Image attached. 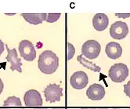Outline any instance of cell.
<instances>
[{
  "instance_id": "obj_1",
  "label": "cell",
  "mask_w": 130,
  "mask_h": 109,
  "mask_svg": "<svg viewBox=\"0 0 130 109\" xmlns=\"http://www.w3.org/2000/svg\"><path fill=\"white\" fill-rule=\"evenodd\" d=\"M38 65L40 71L46 75H51L59 67V58L51 50H45L39 56Z\"/></svg>"
},
{
  "instance_id": "obj_2",
  "label": "cell",
  "mask_w": 130,
  "mask_h": 109,
  "mask_svg": "<svg viewBox=\"0 0 130 109\" xmlns=\"http://www.w3.org/2000/svg\"><path fill=\"white\" fill-rule=\"evenodd\" d=\"M108 76L115 83H122L128 76V68L125 64H115L109 69Z\"/></svg>"
},
{
  "instance_id": "obj_3",
  "label": "cell",
  "mask_w": 130,
  "mask_h": 109,
  "mask_svg": "<svg viewBox=\"0 0 130 109\" xmlns=\"http://www.w3.org/2000/svg\"><path fill=\"white\" fill-rule=\"evenodd\" d=\"M101 50L100 44L96 40H88L82 46V53L87 59L93 60L98 57Z\"/></svg>"
},
{
  "instance_id": "obj_4",
  "label": "cell",
  "mask_w": 130,
  "mask_h": 109,
  "mask_svg": "<svg viewBox=\"0 0 130 109\" xmlns=\"http://www.w3.org/2000/svg\"><path fill=\"white\" fill-rule=\"evenodd\" d=\"M20 54L23 59L27 61H33L36 57V51L35 46L29 40H22L18 46Z\"/></svg>"
},
{
  "instance_id": "obj_5",
  "label": "cell",
  "mask_w": 130,
  "mask_h": 109,
  "mask_svg": "<svg viewBox=\"0 0 130 109\" xmlns=\"http://www.w3.org/2000/svg\"><path fill=\"white\" fill-rule=\"evenodd\" d=\"M45 101L49 103L60 101L63 96V89L57 84H50L44 89Z\"/></svg>"
},
{
  "instance_id": "obj_6",
  "label": "cell",
  "mask_w": 130,
  "mask_h": 109,
  "mask_svg": "<svg viewBox=\"0 0 130 109\" xmlns=\"http://www.w3.org/2000/svg\"><path fill=\"white\" fill-rule=\"evenodd\" d=\"M128 33V27L125 22L116 21L110 28V35L115 39H125Z\"/></svg>"
},
{
  "instance_id": "obj_7",
  "label": "cell",
  "mask_w": 130,
  "mask_h": 109,
  "mask_svg": "<svg viewBox=\"0 0 130 109\" xmlns=\"http://www.w3.org/2000/svg\"><path fill=\"white\" fill-rule=\"evenodd\" d=\"M89 83V78L86 72L82 71H75L70 78V84L75 89H84Z\"/></svg>"
},
{
  "instance_id": "obj_8",
  "label": "cell",
  "mask_w": 130,
  "mask_h": 109,
  "mask_svg": "<svg viewBox=\"0 0 130 109\" xmlns=\"http://www.w3.org/2000/svg\"><path fill=\"white\" fill-rule=\"evenodd\" d=\"M24 101L27 107H40L42 104V98L38 90L30 89L24 94Z\"/></svg>"
},
{
  "instance_id": "obj_9",
  "label": "cell",
  "mask_w": 130,
  "mask_h": 109,
  "mask_svg": "<svg viewBox=\"0 0 130 109\" xmlns=\"http://www.w3.org/2000/svg\"><path fill=\"white\" fill-rule=\"evenodd\" d=\"M6 46V50H7V56L6 57V60L8 62L10 63V70L11 71H17L19 73H21L22 72V69H21V60L17 56V53L16 49H9L8 46Z\"/></svg>"
},
{
  "instance_id": "obj_10",
  "label": "cell",
  "mask_w": 130,
  "mask_h": 109,
  "mask_svg": "<svg viewBox=\"0 0 130 109\" xmlns=\"http://www.w3.org/2000/svg\"><path fill=\"white\" fill-rule=\"evenodd\" d=\"M86 96L92 101H100L105 96V89L100 84L94 83L86 90Z\"/></svg>"
},
{
  "instance_id": "obj_11",
  "label": "cell",
  "mask_w": 130,
  "mask_h": 109,
  "mask_svg": "<svg viewBox=\"0 0 130 109\" xmlns=\"http://www.w3.org/2000/svg\"><path fill=\"white\" fill-rule=\"evenodd\" d=\"M105 52L107 56L111 60L118 59L122 54V48L121 45L115 42H110L107 44Z\"/></svg>"
},
{
  "instance_id": "obj_12",
  "label": "cell",
  "mask_w": 130,
  "mask_h": 109,
  "mask_svg": "<svg viewBox=\"0 0 130 109\" xmlns=\"http://www.w3.org/2000/svg\"><path fill=\"white\" fill-rule=\"evenodd\" d=\"M108 24L109 19L107 16L104 13H96L92 18L93 28L98 32L104 31L108 27Z\"/></svg>"
},
{
  "instance_id": "obj_13",
  "label": "cell",
  "mask_w": 130,
  "mask_h": 109,
  "mask_svg": "<svg viewBox=\"0 0 130 109\" xmlns=\"http://www.w3.org/2000/svg\"><path fill=\"white\" fill-rule=\"evenodd\" d=\"M24 19L31 24L37 25L42 24L45 21L47 14L46 13H21Z\"/></svg>"
},
{
  "instance_id": "obj_14",
  "label": "cell",
  "mask_w": 130,
  "mask_h": 109,
  "mask_svg": "<svg viewBox=\"0 0 130 109\" xmlns=\"http://www.w3.org/2000/svg\"><path fill=\"white\" fill-rule=\"evenodd\" d=\"M77 60L80 63V65H82L83 67L86 68L87 69H89L94 72H100L101 71V68L98 65H96V64L92 63L90 61H89L88 60L85 59L84 57L82 55H79L77 57Z\"/></svg>"
},
{
  "instance_id": "obj_15",
  "label": "cell",
  "mask_w": 130,
  "mask_h": 109,
  "mask_svg": "<svg viewBox=\"0 0 130 109\" xmlns=\"http://www.w3.org/2000/svg\"><path fill=\"white\" fill-rule=\"evenodd\" d=\"M3 105L5 107H22V104L19 97H10L5 100Z\"/></svg>"
},
{
  "instance_id": "obj_16",
  "label": "cell",
  "mask_w": 130,
  "mask_h": 109,
  "mask_svg": "<svg viewBox=\"0 0 130 109\" xmlns=\"http://www.w3.org/2000/svg\"><path fill=\"white\" fill-rule=\"evenodd\" d=\"M60 13H49L47 14L45 21L48 23H54L60 17Z\"/></svg>"
},
{
  "instance_id": "obj_17",
  "label": "cell",
  "mask_w": 130,
  "mask_h": 109,
  "mask_svg": "<svg viewBox=\"0 0 130 109\" xmlns=\"http://www.w3.org/2000/svg\"><path fill=\"white\" fill-rule=\"evenodd\" d=\"M68 60H70L73 58L75 53V49L71 42H68Z\"/></svg>"
},
{
  "instance_id": "obj_18",
  "label": "cell",
  "mask_w": 130,
  "mask_h": 109,
  "mask_svg": "<svg viewBox=\"0 0 130 109\" xmlns=\"http://www.w3.org/2000/svg\"><path fill=\"white\" fill-rule=\"evenodd\" d=\"M124 93L128 97L130 98V81L128 82L127 84L124 85Z\"/></svg>"
},
{
  "instance_id": "obj_19",
  "label": "cell",
  "mask_w": 130,
  "mask_h": 109,
  "mask_svg": "<svg viewBox=\"0 0 130 109\" xmlns=\"http://www.w3.org/2000/svg\"><path fill=\"white\" fill-rule=\"evenodd\" d=\"M115 15L119 18H128L130 17V13H115Z\"/></svg>"
},
{
  "instance_id": "obj_20",
  "label": "cell",
  "mask_w": 130,
  "mask_h": 109,
  "mask_svg": "<svg viewBox=\"0 0 130 109\" xmlns=\"http://www.w3.org/2000/svg\"><path fill=\"white\" fill-rule=\"evenodd\" d=\"M5 50V46H4V43L3 42V41L0 39V56L2 55V53H3Z\"/></svg>"
},
{
  "instance_id": "obj_21",
  "label": "cell",
  "mask_w": 130,
  "mask_h": 109,
  "mask_svg": "<svg viewBox=\"0 0 130 109\" xmlns=\"http://www.w3.org/2000/svg\"><path fill=\"white\" fill-rule=\"evenodd\" d=\"M3 88H4V84L3 83L2 79H0V94H1L3 91Z\"/></svg>"
},
{
  "instance_id": "obj_22",
  "label": "cell",
  "mask_w": 130,
  "mask_h": 109,
  "mask_svg": "<svg viewBox=\"0 0 130 109\" xmlns=\"http://www.w3.org/2000/svg\"><path fill=\"white\" fill-rule=\"evenodd\" d=\"M90 109H107V108H90Z\"/></svg>"
},
{
  "instance_id": "obj_23",
  "label": "cell",
  "mask_w": 130,
  "mask_h": 109,
  "mask_svg": "<svg viewBox=\"0 0 130 109\" xmlns=\"http://www.w3.org/2000/svg\"><path fill=\"white\" fill-rule=\"evenodd\" d=\"M114 109H130V108H114Z\"/></svg>"
},
{
  "instance_id": "obj_24",
  "label": "cell",
  "mask_w": 130,
  "mask_h": 109,
  "mask_svg": "<svg viewBox=\"0 0 130 109\" xmlns=\"http://www.w3.org/2000/svg\"><path fill=\"white\" fill-rule=\"evenodd\" d=\"M53 109H63V108H53Z\"/></svg>"
},
{
  "instance_id": "obj_25",
  "label": "cell",
  "mask_w": 130,
  "mask_h": 109,
  "mask_svg": "<svg viewBox=\"0 0 130 109\" xmlns=\"http://www.w3.org/2000/svg\"><path fill=\"white\" fill-rule=\"evenodd\" d=\"M37 109H38V108H37ZM42 109H45V108H42Z\"/></svg>"
},
{
  "instance_id": "obj_26",
  "label": "cell",
  "mask_w": 130,
  "mask_h": 109,
  "mask_svg": "<svg viewBox=\"0 0 130 109\" xmlns=\"http://www.w3.org/2000/svg\"><path fill=\"white\" fill-rule=\"evenodd\" d=\"M22 109H24V108H22Z\"/></svg>"
},
{
  "instance_id": "obj_27",
  "label": "cell",
  "mask_w": 130,
  "mask_h": 109,
  "mask_svg": "<svg viewBox=\"0 0 130 109\" xmlns=\"http://www.w3.org/2000/svg\"><path fill=\"white\" fill-rule=\"evenodd\" d=\"M0 109H1V108H0Z\"/></svg>"
}]
</instances>
